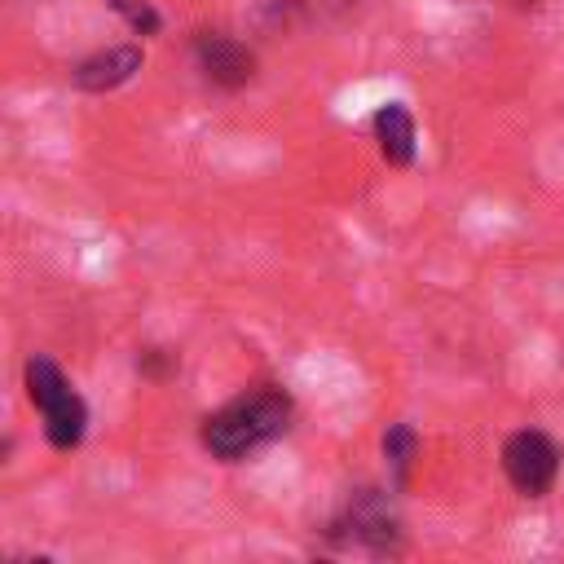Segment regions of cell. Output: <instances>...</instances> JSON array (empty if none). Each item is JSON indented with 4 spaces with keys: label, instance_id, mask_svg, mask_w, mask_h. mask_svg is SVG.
Listing matches in <instances>:
<instances>
[{
    "label": "cell",
    "instance_id": "277c9868",
    "mask_svg": "<svg viewBox=\"0 0 564 564\" xmlns=\"http://www.w3.org/2000/svg\"><path fill=\"white\" fill-rule=\"evenodd\" d=\"M397 516H392V502L379 494V489H357L352 502L344 507V520L335 524V538L348 542V546H366L375 555H388L397 551Z\"/></svg>",
    "mask_w": 564,
    "mask_h": 564
},
{
    "label": "cell",
    "instance_id": "52a82bcc",
    "mask_svg": "<svg viewBox=\"0 0 564 564\" xmlns=\"http://www.w3.org/2000/svg\"><path fill=\"white\" fill-rule=\"evenodd\" d=\"M375 137H379V150L392 167H410L414 163V115L401 106V101H388L379 106L375 115Z\"/></svg>",
    "mask_w": 564,
    "mask_h": 564
},
{
    "label": "cell",
    "instance_id": "6da1fadb",
    "mask_svg": "<svg viewBox=\"0 0 564 564\" xmlns=\"http://www.w3.org/2000/svg\"><path fill=\"white\" fill-rule=\"evenodd\" d=\"M286 423H291V397L282 388H256L203 419V445L212 449V458L238 463L251 449L282 436Z\"/></svg>",
    "mask_w": 564,
    "mask_h": 564
},
{
    "label": "cell",
    "instance_id": "9c48e42d",
    "mask_svg": "<svg viewBox=\"0 0 564 564\" xmlns=\"http://www.w3.org/2000/svg\"><path fill=\"white\" fill-rule=\"evenodd\" d=\"M123 18H128V26L137 31V35H154L159 31V13L145 4V0H110Z\"/></svg>",
    "mask_w": 564,
    "mask_h": 564
},
{
    "label": "cell",
    "instance_id": "ba28073f",
    "mask_svg": "<svg viewBox=\"0 0 564 564\" xmlns=\"http://www.w3.org/2000/svg\"><path fill=\"white\" fill-rule=\"evenodd\" d=\"M414 449H419V441H414V432H410L405 423L388 427V436H383V454H388V463H392V476H397V485H405V476H410V463H414Z\"/></svg>",
    "mask_w": 564,
    "mask_h": 564
},
{
    "label": "cell",
    "instance_id": "3957f363",
    "mask_svg": "<svg viewBox=\"0 0 564 564\" xmlns=\"http://www.w3.org/2000/svg\"><path fill=\"white\" fill-rule=\"evenodd\" d=\"M502 471L516 485V494L542 498V494H551V485L560 476V449H555V441L546 432L524 427V432L507 436V445H502Z\"/></svg>",
    "mask_w": 564,
    "mask_h": 564
},
{
    "label": "cell",
    "instance_id": "5b68a950",
    "mask_svg": "<svg viewBox=\"0 0 564 564\" xmlns=\"http://www.w3.org/2000/svg\"><path fill=\"white\" fill-rule=\"evenodd\" d=\"M198 66L220 88H242L256 75L251 48L238 44V40H229V35H198Z\"/></svg>",
    "mask_w": 564,
    "mask_h": 564
},
{
    "label": "cell",
    "instance_id": "7a4b0ae2",
    "mask_svg": "<svg viewBox=\"0 0 564 564\" xmlns=\"http://www.w3.org/2000/svg\"><path fill=\"white\" fill-rule=\"evenodd\" d=\"M26 397L44 414V436H48L53 449H75L84 441L88 410H84L79 392L66 383V375L48 357H31L26 361Z\"/></svg>",
    "mask_w": 564,
    "mask_h": 564
},
{
    "label": "cell",
    "instance_id": "8992f818",
    "mask_svg": "<svg viewBox=\"0 0 564 564\" xmlns=\"http://www.w3.org/2000/svg\"><path fill=\"white\" fill-rule=\"evenodd\" d=\"M137 70H141V48L137 44H119V48H106V53L84 57L75 66V84L84 93H110V88L128 84Z\"/></svg>",
    "mask_w": 564,
    "mask_h": 564
}]
</instances>
